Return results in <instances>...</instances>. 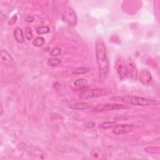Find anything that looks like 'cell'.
Listing matches in <instances>:
<instances>
[{
  "mask_svg": "<svg viewBox=\"0 0 160 160\" xmlns=\"http://www.w3.org/2000/svg\"><path fill=\"white\" fill-rule=\"evenodd\" d=\"M89 71H90V69L88 68L81 67V68H78L74 69L73 71V73L74 74H81L86 73Z\"/></svg>",
  "mask_w": 160,
  "mask_h": 160,
  "instance_id": "17",
  "label": "cell"
},
{
  "mask_svg": "<svg viewBox=\"0 0 160 160\" xmlns=\"http://www.w3.org/2000/svg\"><path fill=\"white\" fill-rule=\"evenodd\" d=\"M14 36L16 40L19 43H23L25 42V36L23 35V30L20 28H16L14 31Z\"/></svg>",
  "mask_w": 160,
  "mask_h": 160,
  "instance_id": "11",
  "label": "cell"
},
{
  "mask_svg": "<svg viewBox=\"0 0 160 160\" xmlns=\"http://www.w3.org/2000/svg\"><path fill=\"white\" fill-rule=\"evenodd\" d=\"M91 105L89 103H77L73 105L71 108L74 110H85L88 109V108H90Z\"/></svg>",
  "mask_w": 160,
  "mask_h": 160,
  "instance_id": "12",
  "label": "cell"
},
{
  "mask_svg": "<svg viewBox=\"0 0 160 160\" xmlns=\"http://www.w3.org/2000/svg\"><path fill=\"white\" fill-rule=\"evenodd\" d=\"M1 58L3 60V62L5 63V64L11 66L14 63V61L12 58V56L8 53L7 51L2 50L1 51Z\"/></svg>",
  "mask_w": 160,
  "mask_h": 160,
  "instance_id": "10",
  "label": "cell"
},
{
  "mask_svg": "<svg viewBox=\"0 0 160 160\" xmlns=\"http://www.w3.org/2000/svg\"><path fill=\"white\" fill-rule=\"evenodd\" d=\"M133 125L130 124H125V125H120L115 126V128L113 130V133L115 135H124L127 134L133 130L134 128Z\"/></svg>",
  "mask_w": 160,
  "mask_h": 160,
  "instance_id": "6",
  "label": "cell"
},
{
  "mask_svg": "<svg viewBox=\"0 0 160 160\" xmlns=\"http://www.w3.org/2000/svg\"><path fill=\"white\" fill-rule=\"evenodd\" d=\"M25 20L27 22H33L34 20H35V18L33 17V16H27L26 18H25Z\"/></svg>",
  "mask_w": 160,
  "mask_h": 160,
  "instance_id": "23",
  "label": "cell"
},
{
  "mask_svg": "<svg viewBox=\"0 0 160 160\" xmlns=\"http://www.w3.org/2000/svg\"><path fill=\"white\" fill-rule=\"evenodd\" d=\"M116 125V122L114 121H108L103 123L101 125H100V128L103 130H106L112 128V127L115 126Z\"/></svg>",
  "mask_w": 160,
  "mask_h": 160,
  "instance_id": "14",
  "label": "cell"
},
{
  "mask_svg": "<svg viewBox=\"0 0 160 160\" xmlns=\"http://www.w3.org/2000/svg\"><path fill=\"white\" fill-rule=\"evenodd\" d=\"M107 94L106 91L103 89H86L79 93V97L81 99H89L105 96Z\"/></svg>",
  "mask_w": 160,
  "mask_h": 160,
  "instance_id": "3",
  "label": "cell"
},
{
  "mask_svg": "<svg viewBox=\"0 0 160 160\" xmlns=\"http://www.w3.org/2000/svg\"><path fill=\"white\" fill-rule=\"evenodd\" d=\"M128 106L124 105L119 104H106V105H99L93 108V112H103L107 111L118 110L121 109L127 108Z\"/></svg>",
  "mask_w": 160,
  "mask_h": 160,
  "instance_id": "5",
  "label": "cell"
},
{
  "mask_svg": "<svg viewBox=\"0 0 160 160\" xmlns=\"http://www.w3.org/2000/svg\"><path fill=\"white\" fill-rule=\"evenodd\" d=\"M16 21H17V16L15 15L11 18L10 21L8 22V24L9 25H14V24H15Z\"/></svg>",
  "mask_w": 160,
  "mask_h": 160,
  "instance_id": "22",
  "label": "cell"
},
{
  "mask_svg": "<svg viewBox=\"0 0 160 160\" xmlns=\"http://www.w3.org/2000/svg\"><path fill=\"white\" fill-rule=\"evenodd\" d=\"M61 63H62V59L59 58L50 59L48 61V64L50 67H55V66L60 64Z\"/></svg>",
  "mask_w": 160,
  "mask_h": 160,
  "instance_id": "19",
  "label": "cell"
},
{
  "mask_svg": "<svg viewBox=\"0 0 160 160\" xmlns=\"http://www.w3.org/2000/svg\"><path fill=\"white\" fill-rule=\"evenodd\" d=\"M50 32V28L48 26H39L36 28V33L38 35H43L48 33Z\"/></svg>",
  "mask_w": 160,
  "mask_h": 160,
  "instance_id": "16",
  "label": "cell"
},
{
  "mask_svg": "<svg viewBox=\"0 0 160 160\" xmlns=\"http://www.w3.org/2000/svg\"><path fill=\"white\" fill-rule=\"evenodd\" d=\"M115 101H120L127 104L137 106H150L156 104V102L152 100H148L142 97L125 96L123 97L115 98Z\"/></svg>",
  "mask_w": 160,
  "mask_h": 160,
  "instance_id": "2",
  "label": "cell"
},
{
  "mask_svg": "<svg viewBox=\"0 0 160 160\" xmlns=\"http://www.w3.org/2000/svg\"><path fill=\"white\" fill-rule=\"evenodd\" d=\"M63 17L65 21H67L69 25H74L76 23V14L73 9L68 8L64 13Z\"/></svg>",
  "mask_w": 160,
  "mask_h": 160,
  "instance_id": "8",
  "label": "cell"
},
{
  "mask_svg": "<svg viewBox=\"0 0 160 160\" xmlns=\"http://www.w3.org/2000/svg\"><path fill=\"white\" fill-rule=\"evenodd\" d=\"M61 51H62V50L57 47V48H55L53 50H51L50 53V55H51L52 56H58L61 53Z\"/></svg>",
  "mask_w": 160,
  "mask_h": 160,
  "instance_id": "21",
  "label": "cell"
},
{
  "mask_svg": "<svg viewBox=\"0 0 160 160\" xmlns=\"http://www.w3.org/2000/svg\"><path fill=\"white\" fill-rule=\"evenodd\" d=\"M88 83V81L86 79H78L76 80V81L74 82V86H78V87H84V86H86V84Z\"/></svg>",
  "mask_w": 160,
  "mask_h": 160,
  "instance_id": "18",
  "label": "cell"
},
{
  "mask_svg": "<svg viewBox=\"0 0 160 160\" xmlns=\"http://www.w3.org/2000/svg\"><path fill=\"white\" fill-rule=\"evenodd\" d=\"M33 43L34 46L36 47H41L45 45V40L43 37H41V36L37 37L36 38H35V40L33 41Z\"/></svg>",
  "mask_w": 160,
  "mask_h": 160,
  "instance_id": "15",
  "label": "cell"
},
{
  "mask_svg": "<svg viewBox=\"0 0 160 160\" xmlns=\"http://www.w3.org/2000/svg\"><path fill=\"white\" fill-rule=\"evenodd\" d=\"M126 63L128 70V77L133 80H136L138 77V71L135 64L131 59H128Z\"/></svg>",
  "mask_w": 160,
  "mask_h": 160,
  "instance_id": "7",
  "label": "cell"
},
{
  "mask_svg": "<svg viewBox=\"0 0 160 160\" xmlns=\"http://www.w3.org/2000/svg\"><path fill=\"white\" fill-rule=\"evenodd\" d=\"M96 56L99 69V79L101 83L105 81L109 73V63L106 56L104 41L101 38L96 41Z\"/></svg>",
  "mask_w": 160,
  "mask_h": 160,
  "instance_id": "1",
  "label": "cell"
},
{
  "mask_svg": "<svg viewBox=\"0 0 160 160\" xmlns=\"http://www.w3.org/2000/svg\"><path fill=\"white\" fill-rule=\"evenodd\" d=\"M95 123H93V122H89V123L86 125V127L88 128H93L94 126H95Z\"/></svg>",
  "mask_w": 160,
  "mask_h": 160,
  "instance_id": "24",
  "label": "cell"
},
{
  "mask_svg": "<svg viewBox=\"0 0 160 160\" xmlns=\"http://www.w3.org/2000/svg\"><path fill=\"white\" fill-rule=\"evenodd\" d=\"M144 151L149 154H159L160 153V148L158 147H149L146 148Z\"/></svg>",
  "mask_w": 160,
  "mask_h": 160,
  "instance_id": "13",
  "label": "cell"
},
{
  "mask_svg": "<svg viewBox=\"0 0 160 160\" xmlns=\"http://www.w3.org/2000/svg\"><path fill=\"white\" fill-rule=\"evenodd\" d=\"M25 36L28 40H30L33 38V33L31 31V29L30 27H27L25 31Z\"/></svg>",
  "mask_w": 160,
  "mask_h": 160,
  "instance_id": "20",
  "label": "cell"
},
{
  "mask_svg": "<svg viewBox=\"0 0 160 160\" xmlns=\"http://www.w3.org/2000/svg\"><path fill=\"white\" fill-rule=\"evenodd\" d=\"M115 68L121 79H124L128 77V70H127L126 63L123 58H119L116 59Z\"/></svg>",
  "mask_w": 160,
  "mask_h": 160,
  "instance_id": "4",
  "label": "cell"
},
{
  "mask_svg": "<svg viewBox=\"0 0 160 160\" xmlns=\"http://www.w3.org/2000/svg\"><path fill=\"white\" fill-rule=\"evenodd\" d=\"M139 80L145 85H147V84L150 83L152 80V76L148 70L143 69L141 71L139 74Z\"/></svg>",
  "mask_w": 160,
  "mask_h": 160,
  "instance_id": "9",
  "label": "cell"
}]
</instances>
